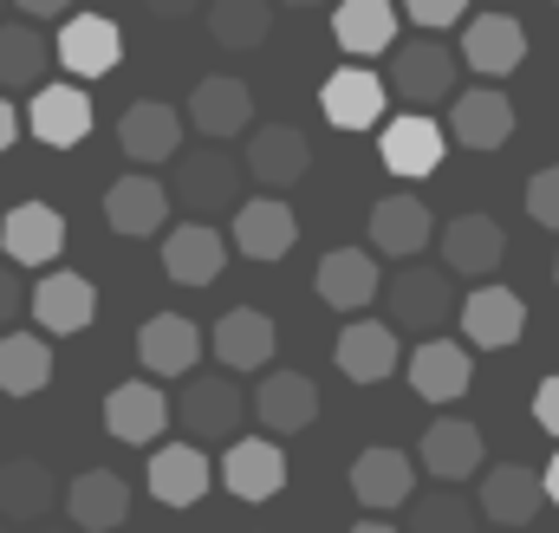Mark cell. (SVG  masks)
Returning a JSON list of instances; mask_svg holds the SVG:
<instances>
[{
	"instance_id": "9a60e30c",
	"label": "cell",
	"mask_w": 559,
	"mask_h": 533,
	"mask_svg": "<svg viewBox=\"0 0 559 533\" xmlns=\"http://www.w3.org/2000/svg\"><path fill=\"white\" fill-rule=\"evenodd\" d=\"M66 521L79 533H118L131 521V482L118 469H85L66 488Z\"/></svg>"
},
{
	"instance_id": "681fc988",
	"label": "cell",
	"mask_w": 559,
	"mask_h": 533,
	"mask_svg": "<svg viewBox=\"0 0 559 533\" xmlns=\"http://www.w3.org/2000/svg\"><path fill=\"white\" fill-rule=\"evenodd\" d=\"M352 533H397V528H391V521H358Z\"/></svg>"
},
{
	"instance_id": "8fae6325",
	"label": "cell",
	"mask_w": 559,
	"mask_h": 533,
	"mask_svg": "<svg viewBox=\"0 0 559 533\" xmlns=\"http://www.w3.org/2000/svg\"><path fill=\"white\" fill-rule=\"evenodd\" d=\"M384 98H391V85L378 72H365V66H345V72H332L319 85V111H325L332 131H378L384 125Z\"/></svg>"
},
{
	"instance_id": "816d5d0a",
	"label": "cell",
	"mask_w": 559,
	"mask_h": 533,
	"mask_svg": "<svg viewBox=\"0 0 559 533\" xmlns=\"http://www.w3.org/2000/svg\"><path fill=\"white\" fill-rule=\"evenodd\" d=\"M33 533H66V528H46V521H39V528H33Z\"/></svg>"
},
{
	"instance_id": "4fadbf2b",
	"label": "cell",
	"mask_w": 559,
	"mask_h": 533,
	"mask_svg": "<svg viewBox=\"0 0 559 533\" xmlns=\"http://www.w3.org/2000/svg\"><path fill=\"white\" fill-rule=\"evenodd\" d=\"M105 222L124 235V241H150L169 228V189L150 176V169H131L105 189Z\"/></svg>"
},
{
	"instance_id": "f6af8a7d",
	"label": "cell",
	"mask_w": 559,
	"mask_h": 533,
	"mask_svg": "<svg viewBox=\"0 0 559 533\" xmlns=\"http://www.w3.org/2000/svg\"><path fill=\"white\" fill-rule=\"evenodd\" d=\"M13 7H20L26 20H66V13H72V0H13Z\"/></svg>"
},
{
	"instance_id": "f35d334b",
	"label": "cell",
	"mask_w": 559,
	"mask_h": 533,
	"mask_svg": "<svg viewBox=\"0 0 559 533\" xmlns=\"http://www.w3.org/2000/svg\"><path fill=\"white\" fill-rule=\"evenodd\" d=\"M46 85V39L33 26H0V92H39Z\"/></svg>"
},
{
	"instance_id": "484cf974",
	"label": "cell",
	"mask_w": 559,
	"mask_h": 533,
	"mask_svg": "<svg viewBox=\"0 0 559 533\" xmlns=\"http://www.w3.org/2000/svg\"><path fill=\"white\" fill-rule=\"evenodd\" d=\"M352 495L371 508V514H391V508H404V501H417V469H411V455L404 449H358V462H352Z\"/></svg>"
},
{
	"instance_id": "f546056e",
	"label": "cell",
	"mask_w": 559,
	"mask_h": 533,
	"mask_svg": "<svg viewBox=\"0 0 559 533\" xmlns=\"http://www.w3.org/2000/svg\"><path fill=\"white\" fill-rule=\"evenodd\" d=\"M468 384H475V358L455 339H423L411 352V391L423 403H455L468 398Z\"/></svg>"
},
{
	"instance_id": "74e56055",
	"label": "cell",
	"mask_w": 559,
	"mask_h": 533,
	"mask_svg": "<svg viewBox=\"0 0 559 533\" xmlns=\"http://www.w3.org/2000/svg\"><path fill=\"white\" fill-rule=\"evenodd\" d=\"M274 33V0H209V39L228 52H254Z\"/></svg>"
},
{
	"instance_id": "d4e9b609",
	"label": "cell",
	"mask_w": 559,
	"mask_h": 533,
	"mask_svg": "<svg viewBox=\"0 0 559 533\" xmlns=\"http://www.w3.org/2000/svg\"><path fill=\"white\" fill-rule=\"evenodd\" d=\"M332 358H338V371H345L352 384H384V378L397 371L404 345H397V325H384V319H352V325L338 332Z\"/></svg>"
},
{
	"instance_id": "f5cc1de1",
	"label": "cell",
	"mask_w": 559,
	"mask_h": 533,
	"mask_svg": "<svg viewBox=\"0 0 559 533\" xmlns=\"http://www.w3.org/2000/svg\"><path fill=\"white\" fill-rule=\"evenodd\" d=\"M554 280H559V261H554Z\"/></svg>"
},
{
	"instance_id": "2e32d148",
	"label": "cell",
	"mask_w": 559,
	"mask_h": 533,
	"mask_svg": "<svg viewBox=\"0 0 559 533\" xmlns=\"http://www.w3.org/2000/svg\"><path fill=\"white\" fill-rule=\"evenodd\" d=\"M26 131L39 137L46 150H79L92 137V98H85V85L79 79L72 85H39L33 105H26Z\"/></svg>"
},
{
	"instance_id": "1f68e13d",
	"label": "cell",
	"mask_w": 559,
	"mask_h": 533,
	"mask_svg": "<svg viewBox=\"0 0 559 533\" xmlns=\"http://www.w3.org/2000/svg\"><path fill=\"white\" fill-rule=\"evenodd\" d=\"M501 254H508V235H501L495 215H455L442 228V266L462 273V280H488L501 266Z\"/></svg>"
},
{
	"instance_id": "bcb514c9",
	"label": "cell",
	"mask_w": 559,
	"mask_h": 533,
	"mask_svg": "<svg viewBox=\"0 0 559 533\" xmlns=\"http://www.w3.org/2000/svg\"><path fill=\"white\" fill-rule=\"evenodd\" d=\"M143 7H150L156 20H182V13H195L202 0H143Z\"/></svg>"
},
{
	"instance_id": "4316f807",
	"label": "cell",
	"mask_w": 559,
	"mask_h": 533,
	"mask_svg": "<svg viewBox=\"0 0 559 533\" xmlns=\"http://www.w3.org/2000/svg\"><path fill=\"white\" fill-rule=\"evenodd\" d=\"M449 137L462 150H501L514 137V98L501 85H475L449 105Z\"/></svg>"
},
{
	"instance_id": "e575fe53",
	"label": "cell",
	"mask_w": 559,
	"mask_h": 533,
	"mask_svg": "<svg viewBox=\"0 0 559 533\" xmlns=\"http://www.w3.org/2000/svg\"><path fill=\"white\" fill-rule=\"evenodd\" d=\"M397 0H338L332 7V39L352 52V59H371V52H391L397 46Z\"/></svg>"
},
{
	"instance_id": "9c48e42d",
	"label": "cell",
	"mask_w": 559,
	"mask_h": 533,
	"mask_svg": "<svg viewBox=\"0 0 559 533\" xmlns=\"http://www.w3.org/2000/svg\"><path fill=\"white\" fill-rule=\"evenodd\" d=\"M26 312L46 339H79L92 319H98V293L85 273H46L33 293H26Z\"/></svg>"
},
{
	"instance_id": "f907efd6",
	"label": "cell",
	"mask_w": 559,
	"mask_h": 533,
	"mask_svg": "<svg viewBox=\"0 0 559 533\" xmlns=\"http://www.w3.org/2000/svg\"><path fill=\"white\" fill-rule=\"evenodd\" d=\"M274 7H325V0H274Z\"/></svg>"
},
{
	"instance_id": "7a4b0ae2",
	"label": "cell",
	"mask_w": 559,
	"mask_h": 533,
	"mask_svg": "<svg viewBox=\"0 0 559 533\" xmlns=\"http://www.w3.org/2000/svg\"><path fill=\"white\" fill-rule=\"evenodd\" d=\"M455 72H462V52H449L436 33H417V39H397L391 46V92L411 98V105L455 98Z\"/></svg>"
},
{
	"instance_id": "ac0fdd59",
	"label": "cell",
	"mask_w": 559,
	"mask_h": 533,
	"mask_svg": "<svg viewBox=\"0 0 559 533\" xmlns=\"http://www.w3.org/2000/svg\"><path fill=\"white\" fill-rule=\"evenodd\" d=\"M299 241V215L280 202V196H254L235 209V228H228V248H241L248 261H286Z\"/></svg>"
},
{
	"instance_id": "60d3db41",
	"label": "cell",
	"mask_w": 559,
	"mask_h": 533,
	"mask_svg": "<svg viewBox=\"0 0 559 533\" xmlns=\"http://www.w3.org/2000/svg\"><path fill=\"white\" fill-rule=\"evenodd\" d=\"M527 215L559 235V163L554 169H534V182H527Z\"/></svg>"
},
{
	"instance_id": "277c9868",
	"label": "cell",
	"mask_w": 559,
	"mask_h": 533,
	"mask_svg": "<svg viewBox=\"0 0 559 533\" xmlns=\"http://www.w3.org/2000/svg\"><path fill=\"white\" fill-rule=\"evenodd\" d=\"M52 59L85 85V79H111L118 72V59H124V33H118V20H105V13H66V26H59V39H52Z\"/></svg>"
},
{
	"instance_id": "8992f818",
	"label": "cell",
	"mask_w": 559,
	"mask_h": 533,
	"mask_svg": "<svg viewBox=\"0 0 559 533\" xmlns=\"http://www.w3.org/2000/svg\"><path fill=\"white\" fill-rule=\"evenodd\" d=\"M143 482H150V501H163V508H195V501L209 495V482H215V462H209L202 442H156Z\"/></svg>"
},
{
	"instance_id": "f1b7e54d",
	"label": "cell",
	"mask_w": 559,
	"mask_h": 533,
	"mask_svg": "<svg viewBox=\"0 0 559 533\" xmlns=\"http://www.w3.org/2000/svg\"><path fill=\"white\" fill-rule=\"evenodd\" d=\"M241 163L254 169V182H261V189H274V196H280V189L306 182V169H312V143H306V131H293V125H261Z\"/></svg>"
},
{
	"instance_id": "7402d4cb",
	"label": "cell",
	"mask_w": 559,
	"mask_h": 533,
	"mask_svg": "<svg viewBox=\"0 0 559 533\" xmlns=\"http://www.w3.org/2000/svg\"><path fill=\"white\" fill-rule=\"evenodd\" d=\"M417 462H423V475H436L442 488H462L468 475H481V429L462 423V416L429 423L417 442Z\"/></svg>"
},
{
	"instance_id": "d6a6232c",
	"label": "cell",
	"mask_w": 559,
	"mask_h": 533,
	"mask_svg": "<svg viewBox=\"0 0 559 533\" xmlns=\"http://www.w3.org/2000/svg\"><path fill=\"white\" fill-rule=\"evenodd\" d=\"M540 501H547V482L534 475V469H521V462H501V469H488L481 475V514L495 521V528H527L534 514H540Z\"/></svg>"
},
{
	"instance_id": "ffe728a7",
	"label": "cell",
	"mask_w": 559,
	"mask_h": 533,
	"mask_svg": "<svg viewBox=\"0 0 559 533\" xmlns=\"http://www.w3.org/2000/svg\"><path fill=\"white\" fill-rule=\"evenodd\" d=\"M182 118L209 137V143H228V137H241L248 125H254V98H248V85H241V79L215 72V79H195V92H189Z\"/></svg>"
},
{
	"instance_id": "3957f363",
	"label": "cell",
	"mask_w": 559,
	"mask_h": 533,
	"mask_svg": "<svg viewBox=\"0 0 559 533\" xmlns=\"http://www.w3.org/2000/svg\"><path fill=\"white\" fill-rule=\"evenodd\" d=\"M384 306H391L397 332L436 339V325L455 312V273H449V266H404V273L384 286Z\"/></svg>"
},
{
	"instance_id": "cb8c5ba5",
	"label": "cell",
	"mask_w": 559,
	"mask_h": 533,
	"mask_svg": "<svg viewBox=\"0 0 559 533\" xmlns=\"http://www.w3.org/2000/svg\"><path fill=\"white\" fill-rule=\"evenodd\" d=\"M312 286H319V299L332 312H365L384 293V273H378V254L371 248H332L319 261V273H312Z\"/></svg>"
},
{
	"instance_id": "836d02e7",
	"label": "cell",
	"mask_w": 559,
	"mask_h": 533,
	"mask_svg": "<svg viewBox=\"0 0 559 533\" xmlns=\"http://www.w3.org/2000/svg\"><path fill=\"white\" fill-rule=\"evenodd\" d=\"M118 143L131 163H169L182 150V111L163 105V98H138L124 118H118Z\"/></svg>"
},
{
	"instance_id": "ba28073f",
	"label": "cell",
	"mask_w": 559,
	"mask_h": 533,
	"mask_svg": "<svg viewBox=\"0 0 559 533\" xmlns=\"http://www.w3.org/2000/svg\"><path fill=\"white\" fill-rule=\"evenodd\" d=\"M442 150H449V131H442L436 118H423V111H404V118L378 125V156H384V169L404 176V182L436 176V169H442Z\"/></svg>"
},
{
	"instance_id": "52a82bcc",
	"label": "cell",
	"mask_w": 559,
	"mask_h": 533,
	"mask_svg": "<svg viewBox=\"0 0 559 533\" xmlns=\"http://www.w3.org/2000/svg\"><path fill=\"white\" fill-rule=\"evenodd\" d=\"M215 475L235 501H274L286 488V449H280V436H235Z\"/></svg>"
},
{
	"instance_id": "7dc6e473",
	"label": "cell",
	"mask_w": 559,
	"mask_h": 533,
	"mask_svg": "<svg viewBox=\"0 0 559 533\" xmlns=\"http://www.w3.org/2000/svg\"><path fill=\"white\" fill-rule=\"evenodd\" d=\"M13 137H20V111H13L7 92H0V150H13Z\"/></svg>"
},
{
	"instance_id": "603a6c76",
	"label": "cell",
	"mask_w": 559,
	"mask_h": 533,
	"mask_svg": "<svg viewBox=\"0 0 559 533\" xmlns=\"http://www.w3.org/2000/svg\"><path fill=\"white\" fill-rule=\"evenodd\" d=\"M429 235H436V215H429V202L411 196V189H397V196H384L371 209V254L417 261L423 248H429Z\"/></svg>"
},
{
	"instance_id": "e0dca14e",
	"label": "cell",
	"mask_w": 559,
	"mask_h": 533,
	"mask_svg": "<svg viewBox=\"0 0 559 533\" xmlns=\"http://www.w3.org/2000/svg\"><path fill=\"white\" fill-rule=\"evenodd\" d=\"M209 345H215V358H222L228 371H267L274 352H280V325L261 312V306H235V312L215 319Z\"/></svg>"
},
{
	"instance_id": "7bdbcfd3",
	"label": "cell",
	"mask_w": 559,
	"mask_h": 533,
	"mask_svg": "<svg viewBox=\"0 0 559 533\" xmlns=\"http://www.w3.org/2000/svg\"><path fill=\"white\" fill-rule=\"evenodd\" d=\"M20 312H26V293H20V273H13V266H0V332H7V325H13Z\"/></svg>"
},
{
	"instance_id": "c3c4849f",
	"label": "cell",
	"mask_w": 559,
	"mask_h": 533,
	"mask_svg": "<svg viewBox=\"0 0 559 533\" xmlns=\"http://www.w3.org/2000/svg\"><path fill=\"white\" fill-rule=\"evenodd\" d=\"M540 482H547V501H554V508H559V455H554V462H547V469H540Z\"/></svg>"
},
{
	"instance_id": "d6986e66",
	"label": "cell",
	"mask_w": 559,
	"mask_h": 533,
	"mask_svg": "<svg viewBox=\"0 0 559 533\" xmlns=\"http://www.w3.org/2000/svg\"><path fill=\"white\" fill-rule=\"evenodd\" d=\"M521 59H527V33H521L514 13H475L462 26V66H475L488 85L508 79V72H521Z\"/></svg>"
},
{
	"instance_id": "d590c367",
	"label": "cell",
	"mask_w": 559,
	"mask_h": 533,
	"mask_svg": "<svg viewBox=\"0 0 559 533\" xmlns=\"http://www.w3.org/2000/svg\"><path fill=\"white\" fill-rule=\"evenodd\" d=\"M66 495H59V482H52V469L46 462H7L0 469V521H20V528H39V521H52V508H59Z\"/></svg>"
},
{
	"instance_id": "b9f144b4",
	"label": "cell",
	"mask_w": 559,
	"mask_h": 533,
	"mask_svg": "<svg viewBox=\"0 0 559 533\" xmlns=\"http://www.w3.org/2000/svg\"><path fill=\"white\" fill-rule=\"evenodd\" d=\"M397 7L417 20L423 33H442V26H455V20H462V7H468V0H397Z\"/></svg>"
},
{
	"instance_id": "5b68a950",
	"label": "cell",
	"mask_w": 559,
	"mask_h": 533,
	"mask_svg": "<svg viewBox=\"0 0 559 533\" xmlns=\"http://www.w3.org/2000/svg\"><path fill=\"white\" fill-rule=\"evenodd\" d=\"M176 423L189 429V442H235V429H241V384L235 378H189L182 384V398H176Z\"/></svg>"
},
{
	"instance_id": "44dd1931",
	"label": "cell",
	"mask_w": 559,
	"mask_h": 533,
	"mask_svg": "<svg viewBox=\"0 0 559 533\" xmlns=\"http://www.w3.org/2000/svg\"><path fill=\"white\" fill-rule=\"evenodd\" d=\"M169 423H176V403L163 398L150 378H131V384H118V391L105 398V429H111L118 442H131V449H150Z\"/></svg>"
},
{
	"instance_id": "db71d44e",
	"label": "cell",
	"mask_w": 559,
	"mask_h": 533,
	"mask_svg": "<svg viewBox=\"0 0 559 533\" xmlns=\"http://www.w3.org/2000/svg\"><path fill=\"white\" fill-rule=\"evenodd\" d=\"M0 533H7V528H0Z\"/></svg>"
},
{
	"instance_id": "5bb4252c",
	"label": "cell",
	"mask_w": 559,
	"mask_h": 533,
	"mask_svg": "<svg viewBox=\"0 0 559 533\" xmlns=\"http://www.w3.org/2000/svg\"><path fill=\"white\" fill-rule=\"evenodd\" d=\"M0 254L13 266H52L66 254V215L52 202H20L0 222Z\"/></svg>"
},
{
	"instance_id": "7c38bea8",
	"label": "cell",
	"mask_w": 559,
	"mask_h": 533,
	"mask_svg": "<svg viewBox=\"0 0 559 533\" xmlns=\"http://www.w3.org/2000/svg\"><path fill=\"white\" fill-rule=\"evenodd\" d=\"M521 332H527V306H521L514 286L481 280V286L462 299V339H468V345H481V352H508V345H521Z\"/></svg>"
},
{
	"instance_id": "4dcf8cb0",
	"label": "cell",
	"mask_w": 559,
	"mask_h": 533,
	"mask_svg": "<svg viewBox=\"0 0 559 533\" xmlns=\"http://www.w3.org/2000/svg\"><path fill=\"white\" fill-rule=\"evenodd\" d=\"M254 416L267 423V436H306L319 416V384L306 371H267L254 391Z\"/></svg>"
},
{
	"instance_id": "6da1fadb",
	"label": "cell",
	"mask_w": 559,
	"mask_h": 533,
	"mask_svg": "<svg viewBox=\"0 0 559 533\" xmlns=\"http://www.w3.org/2000/svg\"><path fill=\"white\" fill-rule=\"evenodd\" d=\"M241 176H248V163H241V156H228V150H195L189 163H176L169 202H182V209H189V222L235 215V209H241Z\"/></svg>"
},
{
	"instance_id": "ab89813d",
	"label": "cell",
	"mask_w": 559,
	"mask_h": 533,
	"mask_svg": "<svg viewBox=\"0 0 559 533\" xmlns=\"http://www.w3.org/2000/svg\"><path fill=\"white\" fill-rule=\"evenodd\" d=\"M475 501L462 488H436V495H417L411 501V533H475Z\"/></svg>"
},
{
	"instance_id": "8d00e7d4",
	"label": "cell",
	"mask_w": 559,
	"mask_h": 533,
	"mask_svg": "<svg viewBox=\"0 0 559 533\" xmlns=\"http://www.w3.org/2000/svg\"><path fill=\"white\" fill-rule=\"evenodd\" d=\"M52 384V339L46 332H0V391L39 398Z\"/></svg>"
},
{
	"instance_id": "30bf717a",
	"label": "cell",
	"mask_w": 559,
	"mask_h": 533,
	"mask_svg": "<svg viewBox=\"0 0 559 533\" xmlns=\"http://www.w3.org/2000/svg\"><path fill=\"white\" fill-rule=\"evenodd\" d=\"M228 266V235L215 222H176L163 228V273L176 286H215Z\"/></svg>"
},
{
	"instance_id": "83f0119b",
	"label": "cell",
	"mask_w": 559,
	"mask_h": 533,
	"mask_svg": "<svg viewBox=\"0 0 559 533\" xmlns=\"http://www.w3.org/2000/svg\"><path fill=\"white\" fill-rule=\"evenodd\" d=\"M195 358H202V332H195V319H182V312H156V319H143L138 365L150 371V378H189Z\"/></svg>"
},
{
	"instance_id": "ee69618b",
	"label": "cell",
	"mask_w": 559,
	"mask_h": 533,
	"mask_svg": "<svg viewBox=\"0 0 559 533\" xmlns=\"http://www.w3.org/2000/svg\"><path fill=\"white\" fill-rule=\"evenodd\" d=\"M534 423H540L547 436H559V371L540 384V391H534Z\"/></svg>"
}]
</instances>
